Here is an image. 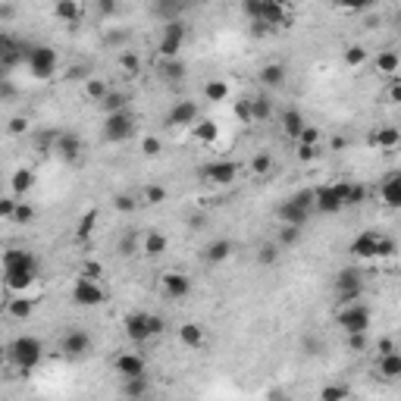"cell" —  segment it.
Returning a JSON list of instances; mask_svg holds the SVG:
<instances>
[{"instance_id": "1", "label": "cell", "mask_w": 401, "mask_h": 401, "mask_svg": "<svg viewBox=\"0 0 401 401\" xmlns=\"http://www.w3.org/2000/svg\"><path fill=\"white\" fill-rule=\"evenodd\" d=\"M38 279V257L29 248H10L4 254V283L10 292H25Z\"/></svg>"}, {"instance_id": "2", "label": "cell", "mask_w": 401, "mask_h": 401, "mask_svg": "<svg viewBox=\"0 0 401 401\" xmlns=\"http://www.w3.org/2000/svg\"><path fill=\"white\" fill-rule=\"evenodd\" d=\"M348 251H351V257H358V260H386V257H395L398 245H395V238L383 236V232L364 229L360 236L351 238Z\"/></svg>"}, {"instance_id": "3", "label": "cell", "mask_w": 401, "mask_h": 401, "mask_svg": "<svg viewBox=\"0 0 401 401\" xmlns=\"http://www.w3.org/2000/svg\"><path fill=\"white\" fill-rule=\"evenodd\" d=\"M163 329H166L163 317H157V313H151V311H132V313H125V317H123L125 339L135 342V345L151 342V339H157Z\"/></svg>"}, {"instance_id": "4", "label": "cell", "mask_w": 401, "mask_h": 401, "mask_svg": "<svg viewBox=\"0 0 401 401\" xmlns=\"http://www.w3.org/2000/svg\"><path fill=\"white\" fill-rule=\"evenodd\" d=\"M311 210H313V191H295L276 207V219L283 226H298L304 229L307 219H311Z\"/></svg>"}, {"instance_id": "5", "label": "cell", "mask_w": 401, "mask_h": 401, "mask_svg": "<svg viewBox=\"0 0 401 401\" xmlns=\"http://www.w3.org/2000/svg\"><path fill=\"white\" fill-rule=\"evenodd\" d=\"M10 360H13V367H16V370L32 373L44 360L41 339H38V336H16L10 342Z\"/></svg>"}, {"instance_id": "6", "label": "cell", "mask_w": 401, "mask_h": 401, "mask_svg": "<svg viewBox=\"0 0 401 401\" xmlns=\"http://www.w3.org/2000/svg\"><path fill=\"white\" fill-rule=\"evenodd\" d=\"M348 189L351 182H329V185H320L313 189V210L320 213H342L348 207Z\"/></svg>"}, {"instance_id": "7", "label": "cell", "mask_w": 401, "mask_h": 401, "mask_svg": "<svg viewBox=\"0 0 401 401\" xmlns=\"http://www.w3.org/2000/svg\"><path fill=\"white\" fill-rule=\"evenodd\" d=\"M336 320H339L345 336H367V332H370V323H373V311L367 304H360V301H354V304L339 307Z\"/></svg>"}, {"instance_id": "8", "label": "cell", "mask_w": 401, "mask_h": 401, "mask_svg": "<svg viewBox=\"0 0 401 401\" xmlns=\"http://www.w3.org/2000/svg\"><path fill=\"white\" fill-rule=\"evenodd\" d=\"M364 289H367V283H364V273H360V270H351V266H345V270H339V273H336V283H332V292H336L339 307L360 301V298H364Z\"/></svg>"}, {"instance_id": "9", "label": "cell", "mask_w": 401, "mask_h": 401, "mask_svg": "<svg viewBox=\"0 0 401 401\" xmlns=\"http://www.w3.org/2000/svg\"><path fill=\"white\" fill-rule=\"evenodd\" d=\"M25 66H29V72L35 79H50L57 72V50L48 48V44H29Z\"/></svg>"}, {"instance_id": "10", "label": "cell", "mask_w": 401, "mask_h": 401, "mask_svg": "<svg viewBox=\"0 0 401 401\" xmlns=\"http://www.w3.org/2000/svg\"><path fill=\"white\" fill-rule=\"evenodd\" d=\"M292 22V10L279 0H260V16H257V32H276V29H285Z\"/></svg>"}, {"instance_id": "11", "label": "cell", "mask_w": 401, "mask_h": 401, "mask_svg": "<svg viewBox=\"0 0 401 401\" xmlns=\"http://www.w3.org/2000/svg\"><path fill=\"white\" fill-rule=\"evenodd\" d=\"M132 135H135V116H132L129 110L104 116V138L110 144H123V142H129Z\"/></svg>"}, {"instance_id": "12", "label": "cell", "mask_w": 401, "mask_h": 401, "mask_svg": "<svg viewBox=\"0 0 401 401\" xmlns=\"http://www.w3.org/2000/svg\"><path fill=\"white\" fill-rule=\"evenodd\" d=\"M185 35H189V29H185L182 19H176V22H166L163 25V35H160V57L163 60H179V50H182L185 44Z\"/></svg>"}, {"instance_id": "13", "label": "cell", "mask_w": 401, "mask_h": 401, "mask_svg": "<svg viewBox=\"0 0 401 401\" xmlns=\"http://www.w3.org/2000/svg\"><path fill=\"white\" fill-rule=\"evenodd\" d=\"M104 301H107V292L95 279L79 276L76 283H72V304L76 307H97V304H104Z\"/></svg>"}, {"instance_id": "14", "label": "cell", "mask_w": 401, "mask_h": 401, "mask_svg": "<svg viewBox=\"0 0 401 401\" xmlns=\"http://www.w3.org/2000/svg\"><path fill=\"white\" fill-rule=\"evenodd\" d=\"M198 123H200V110L195 100H176L170 107V113H166V125L170 129H195Z\"/></svg>"}, {"instance_id": "15", "label": "cell", "mask_w": 401, "mask_h": 401, "mask_svg": "<svg viewBox=\"0 0 401 401\" xmlns=\"http://www.w3.org/2000/svg\"><path fill=\"white\" fill-rule=\"evenodd\" d=\"M198 176L210 185H232L238 176V166L232 160H210V163H204L198 170Z\"/></svg>"}, {"instance_id": "16", "label": "cell", "mask_w": 401, "mask_h": 401, "mask_svg": "<svg viewBox=\"0 0 401 401\" xmlns=\"http://www.w3.org/2000/svg\"><path fill=\"white\" fill-rule=\"evenodd\" d=\"M113 370L119 373V379H138V376H148V360L135 351H123L113 360Z\"/></svg>"}, {"instance_id": "17", "label": "cell", "mask_w": 401, "mask_h": 401, "mask_svg": "<svg viewBox=\"0 0 401 401\" xmlns=\"http://www.w3.org/2000/svg\"><path fill=\"white\" fill-rule=\"evenodd\" d=\"M60 351L66 358H85L91 351V336L85 329H69L63 339H60Z\"/></svg>"}, {"instance_id": "18", "label": "cell", "mask_w": 401, "mask_h": 401, "mask_svg": "<svg viewBox=\"0 0 401 401\" xmlns=\"http://www.w3.org/2000/svg\"><path fill=\"white\" fill-rule=\"evenodd\" d=\"M53 154H57L60 160H66V163H76V160L82 157V138H79L76 132H60L57 144H53Z\"/></svg>"}, {"instance_id": "19", "label": "cell", "mask_w": 401, "mask_h": 401, "mask_svg": "<svg viewBox=\"0 0 401 401\" xmlns=\"http://www.w3.org/2000/svg\"><path fill=\"white\" fill-rule=\"evenodd\" d=\"M379 198H383V204L389 207V210H401V170L389 172V176L383 179V185H379Z\"/></svg>"}, {"instance_id": "20", "label": "cell", "mask_w": 401, "mask_h": 401, "mask_svg": "<svg viewBox=\"0 0 401 401\" xmlns=\"http://www.w3.org/2000/svg\"><path fill=\"white\" fill-rule=\"evenodd\" d=\"M163 292H166V298H172V301H185L191 295V279L185 276V273H166Z\"/></svg>"}, {"instance_id": "21", "label": "cell", "mask_w": 401, "mask_h": 401, "mask_svg": "<svg viewBox=\"0 0 401 401\" xmlns=\"http://www.w3.org/2000/svg\"><path fill=\"white\" fill-rule=\"evenodd\" d=\"M376 370H379V376H383L386 383H398V379H401V348L379 354V358H376Z\"/></svg>"}, {"instance_id": "22", "label": "cell", "mask_w": 401, "mask_h": 401, "mask_svg": "<svg viewBox=\"0 0 401 401\" xmlns=\"http://www.w3.org/2000/svg\"><path fill=\"white\" fill-rule=\"evenodd\" d=\"M370 144L379 151H395L401 144V129H395V125H376L370 132Z\"/></svg>"}, {"instance_id": "23", "label": "cell", "mask_w": 401, "mask_h": 401, "mask_svg": "<svg viewBox=\"0 0 401 401\" xmlns=\"http://www.w3.org/2000/svg\"><path fill=\"white\" fill-rule=\"evenodd\" d=\"M279 125H283V132L292 138V142H301V135H304L307 123L304 116H301L298 107H289V110H283V116H279Z\"/></svg>"}, {"instance_id": "24", "label": "cell", "mask_w": 401, "mask_h": 401, "mask_svg": "<svg viewBox=\"0 0 401 401\" xmlns=\"http://www.w3.org/2000/svg\"><path fill=\"white\" fill-rule=\"evenodd\" d=\"M179 342H182L185 348H191V351H200L204 348V342H207L204 326L200 323H182L179 326Z\"/></svg>"}, {"instance_id": "25", "label": "cell", "mask_w": 401, "mask_h": 401, "mask_svg": "<svg viewBox=\"0 0 401 401\" xmlns=\"http://www.w3.org/2000/svg\"><path fill=\"white\" fill-rule=\"evenodd\" d=\"M232 248H236V245H232L229 238H213V242L204 248V260H207V264H213V266L226 264V260L232 257Z\"/></svg>"}, {"instance_id": "26", "label": "cell", "mask_w": 401, "mask_h": 401, "mask_svg": "<svg viewBox=\"0 0 401 401\" xmlns=\"http://www.w3.org/2000/svg\"><path fill=\"white\" fill-rule=\"evenodd\" d=\"M151 395V379L138 376V379H123V398L125 401H142Z\"/></svg>"}, {"instance_id": "27", "label": "cell", "mask_w": 401, "mask_h": 401, "mask_svg": "<svg viewBox=\"0 0 401 401\" xmlns=\"http://www.w3.org/2000/svg\"><path fill=\"white\" fill-rule=\"evenodd\" d=\"M398 69H401V53H398V50L386 48V50L376 53V72H383V76H392V79H395Z\"/></svg>"}, {"instance_id": "28", "label": "cell", "mask_w": 401, "mask_h": 401, "mask_svg": "<svg viewBox=\"0 0 401 401\" xmlns=\"http://www.w3.org/2000/svg\"><path fill=\"white\" fill-rule=\"evenodd\" d=\"M260 85L264 88H283L285 85V66L283 63H266L260 69Z\"/></svg>"}, {"instance_id": "29", "label": "cell", "mask_w": 401, "mask_h": 401, "mask_svg": "<svg viewBox=\"0 0 401 401\" xmlns=\"http://www.w3.org/2000/svg\"><path fill=\"white\" fill-rule=\"evenodd\" d=\"M204 97L210 100V104H223V100H229V82H226V79H207L204 82Z\"/></svg>"}, {"instance_id": "30", "label": "cell", "mask_w": 401, "mask_h": 401, "mask_svg": "<svg viewBox=\"0 0 401 401\" xmlns=\"http://www.w3.org/2000/svg\"><path fill=\"white\" fill-rule=\"evenodd\" d=\"M53 16L76 25L79 19H82V4H76V0H60V4H53Z\"/></svg>"}, {"instance_id": "31", "label": "cell", "mask_w": 401, "mask_h": 401, "mask_svg": "<svg viewBox=\"0 0 401 401\" xmlns=\"http://www.w3.org/2000/svg\"><path fill=\"white\" fill-rule=\"evenodd\" d=\"M248 107H251V119H257V123H264V119H270V116H273V100L266 97V95L251 97V100H248Z\"/></svg>"}, {"instance_id": "32", "label": "cell", "mask_w": 401, "mask_h": 401, "mask_svg": "<svg viewBox=\"0 0 401 401\" xmlns=\"http://www.w3.org/2000/svg\"><path fill=\"white\" fill-rule=\"evenodd\" d=\"M166 236H160V232H148L142 242V251L148 254V257H160V254H166Z\"/></svg>"}, {"instance_id": "33", "label": "cell", "mask_w": 401, "mask_h": 401, "mask_svg": "<svg viewBox=\"0 0 401 401\" xmlns=\"http://www.w3.org/2000/svg\"><path fill=\"white\" fill-rule=\"evenodd\" d=\"M32 189H35V172H32V170H19L16 176H13V195L22 198V195H29Z\"/></svg>"}, {"instance_id": "34", "label": "cell", "mask_w": 401, "mask_h": 401, "mask_svg": "<svg viewBox=\"0 0 401 401\" xmlns=\"http://www.w3.org/2000/svg\"><path fill=\"white\" fill-rule=\"evenodd\" d=\"M32 311H35V304H32L29 298H13L10 304H6V313H10L13 320H29Z\"/></svg>"}, {"instance_id": "35", "label": "cell", "mask_w": 401, "mask_h": 401, "mask_svg": "<svg viewBox=\"0 0 401 401\" xmlns=\"http://www.w3.org/2000/svg\"><path fill=\"white\" fill-rule=\"evenodd\" d=\"M160 72H163L166 82H182L185 79V63L182 60H163V63H160Z\"/></svg>"}, {"instance_id": "36", "label": "cell", "mask_w": 401, "mask_h": 401, "mask_svg": "<svg viewBox=\"0 0 401 401\" xmlns=\"http://www.w3.org/2000/svg\"><path fill=\"white\" fill-rule=\"evenodd\" d=\"M351 398V389L348 386H339V383H329L320 389V401H348Z\"/></svg>"}, {"instance_id": "37", "label": "cell", "mask_w": 401, "mask_h": 401, "mask_svg": "<svg viewBox=\"0 0 401 401\" xmlns=\"http://www.w3.org/2000/svg\"><path fill=\"white\" fill-rule=\"evenodd\" d=\"M100 107H104L107 116H110V113H125V110H129V97L119 95V91H110V95H107V100H104Z\"/></svg>"}, {"instance_id": "38", "label": "cell", "mask_w": 401, "mask_h": 401, "mask_svg": "<svg viewBox=\"0 0 401 401\" xmlns=\"http://www.w3.org/2000/svg\"><path fill=\"white\" fill-rule=\"evenodd\" d=\"M301 232H304V229H298V226H279L276 245H279V248H292V245L301 242Z\"/></svg>"}, {"instance_id": "39", "label": "cell", "mask_w": 401, "mask_h": 401, "mask_svg": "<svg viewBox=\"0 0 401 401\" xmlns=\"http://www.w3.org/2000/svg\"><path fill=\"white\" fill-rule=\"evenodd\" d=\"M85 95L91 100H97V104H104L107 95H110V88H107V82H100V79H88V85H85Z\"/></svg>"}, {"instance_id": "40", "label": "cell", "mask_w": 401, "mask_h": 401, "mask_svg": "<svg viewBox=\"0 0 401 401\" xmlns=\"http://www.w3.org/2000/svg\"><path fill=\"white\" fill-rule=\"evenodd\" d=\"M257 260H260V264H264V266L279 264V245H276V242H266V245H260Z\"/></svg>"}, {"instance_id": "41", "label": "cell", "mask_w": 401, "mask_h": 401, "mask_svg": "<svg viewBox=\"0 0 401 401\" xmlns=\"http://www.w3.org/2000/svg\"><path fill=\"white\" fill-rule=\"evenodd\" d=\"M195 135H198V142H217L219 129L210 123V119H200V123L195 125Z\"/></svg>"}, {"instance_id": "42", "label": "cell", "mask_w": 401, "mask_h": 401, "mask_svg": "<svg viewBox=\"0 0 401 401\" xmlns=\"http://www.w3.org/2000/svg\"><path fill=\"white\" fill-rule=\"evenodd\" d=\"M270 166H273L270 154H257V157L251 160V172H254V176H266V172H270Z\"/></svg>"}, {"instance_id": "43", "label": "cell", "mask_w": 401, "mask_h": 401, "mask_svg": "<svg viewBox=\"0 0 401 401\" xmlns=\"http://www.w3.org/2000/svg\"><path fill=\"white\" fill-rule=\"evenodd\" d=\"M144 200H148V204H163L166 189H160V185H148V189H144Z\"/></svg>"}, {"instance_id": "44", "label": "cell", "mask_w": 401, "mask_h": 401, "mask_svg": "<svg viewBox=\"0 0 401 401\" xmlns=\"http://www.w3.org/2000/svg\"><path fill=\"white\" fill-rule=\"evenodd\" d=\"M364 60H367V50H364V48H358V44L345 50V63H348V66H360Z\"/></svg>"}, {"instance_id": "45", "label": "cell", "mask_w": 401, "mask_h": 401, "mask_svg": "<svg viewBox=\"0 0 401 401\" xmlns=\"http://www.w3.org/2000/svg\"><path fill=\"white\" fill-rule=\"evenodd\" d=\"M16 207H19L16 198H4V200H0V217H4V219H13V217H16Z\"/></svg>"}, {"instance_id": "46", "label": "cell", "mask_w": 401, "mask_h": 401, "mask_svg": "<svg viewBox=\"0 0 401 401\" xmlns=\"http://www.w3.org/2000/svg\"><path fill=\"white\" fill-rule=\"evenodd\" d=\"M97 276H104V266H100L97 260H91V264L82 266V279H95L97 283Z\"/></svg>"}, {"instance_id": "47", "label": "cell", "mask_w": 401, "mask_h": 401, "mask_svg": "<svg viewBox=\"0 0 401 401\" xmlns=\"http://www.w3.org/2000/svg\"><path fill=\"white\" fill-rule=\"evenodd\" d=\"M32 217H35V210H32V207L25 204V200H19V207H16V217H13V219H16V223H29Z\"/></svg>"}, {"instance_id": "48", "label": "cell", "mask_w": 401, "mask_h": 401, "mask_svg": "<svg viewBox=\"0 0 401 401\" xmlns=\"http://www.w3.org/2000/svg\"><path fill=\"white\" fill-rule=\"evenodd\" d=\"M298 157L301 160H313L317 157V144H298Z\"/></svg>"}, {"instance_id": "49", "label": "cell", "mask_w": 401, "mask_h": 401, "mask_svg": "<svg viewBox=\"0 0 401 401\" xmlns=\"http://www.w3.org/2000/svg\"><path fill=\"white\" fill-rule=\"evenodd\" d=\"M386 97H389L392 104H401V82H398V79L389 85V91H386Z\"/></svg>"}, {"instance_id": "50", "label": "cell", "mask_w": 401, "mask_h": 401, "mask_svg": "<svg viewBox=\"0 0 401 401\" xmlns=\"http://www.w3.org/2000/svg\"><path fill=\"white\" fill-rule=\"evenodd\" d=\"M91 223H95V213H88V217L82 219V226H79V238H88L91 236Z\"/></svg>"}, {"instance_id": "51", "label": "cell", "mask_w": 401, "mask_h": 401, "mask_svg": "<svg viewBox=\"0 0 401 401\" xmlns=\"http://www.w3.org/2000/svg\"><path fill=\"white\" fill-rule=\"evenodd\" d=\"M144 154H148V157H157V154H160V142H157V138H144Z\"/></svg>"}, {"instance_id": "52", "label": "cell", "mask_w": 401, "mask_h": 401, "mask_svg": "<svg viewBox=\"0 0 401 401\" xmlns=\"http://www.w3.org/2000/svg\"><path fill=\"white\" fill-rule=\"evenodd\" d=\"M236 113H238V119H245V123H251V107H248V100H242V104L236 107Z\"/></svg>"}, {"instance_id": "53", "label": "cell", "mask_w": 401, "mask_h": 401, "mask_svg": "<svg viewBox=\"0 0 401 401\" xmlns=\"http://www.w3.org/2000/svg\"><path fill=\"white\" fill-rule=\"evenodd\" d=\"M116 207H119V210H132V198H123V195H119V198H116Z\"/></svg>"}, {"instance_id": "54", "label": "cell", "mask_w": 401, "mask_h": 401, "mask_svg": "<svg viewBox=\"0 0 401 401\" xmlns=\"http://www.w3.org/2000/svg\"><path fill=\"white\" fill-rule=\"evenodd\" d=\"M25 129V119H13V125H10V132H22Z\"/></svg>"}, {"instance_id": "55", "label": "cell", "mask_w": 401, "mask_h": 401, "mask_svg": "<svg viewBox=\"0 0 401 401\" xmlns=\"http://www.w3.org/2000/svg\"><path fill=\"white\" fill-rule=\"evenodd\" d=\"M395 22H398V25H401V10H398V13H395Z\"/></svg>"}, {"instance_id": "56", "label": "cell", "mask_w": 401, "mask_h": 401, "mask_svg": "<svg viewBox=\"0 0 401 401\" xmlns=\"http://www.w3.org/2000/svg\"><path fill=\"white\" fill-rule=\"evenodd\" d=\"M35 401H44V398H35Z\"/></svg>"}]
</instances>
